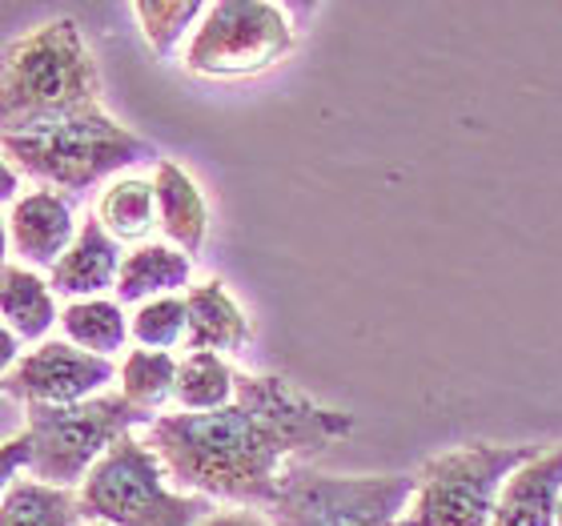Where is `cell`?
Wrapping results in <instances>:
<instances>
[{"instance_id":"obj_1","label":"cell","mask_w":562,"mask_h":526,"mask_svg":"<svg viewBox=\"0 0 562 526\" xmlns=\"http://www.w3.org/2000/svg\"><path fill=\"white\" fill-rule=\"evenodd\" d=\"M353 430V414L317 406L281 374H241L234 406L213 414H161L145 443L186 494L237 506H273L281 462L317 455Z\"/></svg>"},{"instance_id":"obj_2","label":"cell","mask_w":562,"mask_h":526,"mask_svg":"<svg viewBox=\"0 0 562 526\" xmlns=\"http://www.w3.org/2000/svg\"><path fill=\"white\" fill-rule=\"evenodd\" d=\"M101 109V69L81 24L60 16L4 48L0 121L4 133H21L48 121Z\"/></svg>"},{"instance_id":"obj_3","label":"cell","mask_w":562,"mask_h":526,"mask_svg":"<svg viewBox=\"0 0 562 526\" xmlns=\"http://www.w3.org/2000/svg\"><path fill=\"white\" fill-rule=\"evenodd\" d=\"M24 430L9 434L0 446V470L4 486L16 482L21 470H29L36 482L72 491L85 486L89 470L113 450V446L133 434V426H153L149 414H140L130 398L97 394L77 406H21Z\"/></svg>"},{"instance_id":"obj_4","label":"cell","mask_w":562,"mask_h":526,"mask_svg":"<svg viewBox=\"0 0 562 526\" xmlns=\"http://www.w3.org/2000/svg\"><path fill=\"white\" fill-rule=\"evenodd\" d=\"M153 157L157 149L149 141L117 125L105 109L4 133V161H12L24 177L41 181L45 189H65V193H85L117 177L121 169L153 161Z\"/></svg>"},{"instance_id":"obj_5","label":"cell","mask_w":562,"mask_h":526,"mask_svg":"<svg viewBox=\"0 0 562 526\" xmlns=\"http://www.w3.org/2000/svg\"><path fill=\"white\" fill-rule=\"evenodd\" d=\"M539 455L527 443H470L426 458L414 470V499L398 526H491L506 479Z\"/></svg>"},{"instance_id":"obj_6","label":"cell","mask_w":562,"mask_h":526,"mask_svg":"<svg viewBox=\"0 0 562 526\" xmlns=\"http://www.w3.org/2000/svg\"><path fill=\"white\" fill-rule=\"evenodd\" d=\"M77 494L93 526H201L213 515V499L173 491L161 458L133 434L89 470Z\"/></svg>"},{"instance_id":"obj_7","label":"cell","mask_w":562,"mask_h":526,"mask_svg":"<svg viewBox=\"0 0 562 526\" xmlns=\"http://www.w3.org/2000/svg\"><path fill=\"white\" fill-rule=\"evenodd\" d=\"M414 499V474H326L285 470L273 526H398Z\"/></svg>"},{"instance_id":"obj_8","label":"cell","mask_w":562,"mask_h":526,"mask_svg":"<svg viewBox=\"0 0 562 526\" xmlns=\"http://www.w3.org/2000/svg\"><path fill=\"white\" fill-rule=\"evenodd\" d=\"M293 53L290 16L270 0H217L205 9L193 41L186 45V65L193 77L237 81L258 77Z\"/></svg>"},{"instance_id":"obj_9","label":"cell","mask_w":562,"mask_h":526,"mask_svg":"<svg viewBox=\"0 0 562 526\" xmlns=\"http://www.w3.org/2000/svg\"><path fill=\"white\" fill-rule=\"evenodd\" d=\"M117 378L113 358H97L65 338H48L4 370V398L21 406H77Z\"/></svg>"},{"instance_id":"obj_10","label":"cell","mask_w":562,"mask_h":526,"mask_svg":"<svg viewBox=\"0 0 562 526\" xmlns=\"http://www.w3.org/2000/svg\"><path fill=\"white\" fill-rule=\"evenodd\" d=\"M4 230H9V249L16 254L12 261L53 273V266L69 254L81 234V222L72 217V205L57 189H33L16 205H9Z\"/></svg>"},{"instance_id":"obj_11","label":"cell","mask_w":562,"mask_h":526,"mask_svg":"<svg viewBox=\"0 0 562 526\" xmlns=\"http://www.w3.org/2000/svg\"><path fill=\"white\" fill-rule=\"evenodd\" d=\"M121 242L109 234L101 217H89L81 222V234L72 242V249L53 266L48 273V286L57 298H69V302H89V298H101L105 290H117L121 278Z\"/></svg>"},{"instance_id":"obj_12","label":"cell","mask_w":562,"mask_h":526,"mask_svg":"<svg viewBox=\"0 0 562 526\" xmlns=\"http://www.w3.org/2000/svg\"><path fill=\"white\" fill-rule=\"evenodd\" d=\"M562 506V446L542 450L506 479L491 526H559Z\"/></svg>"},{"instance_id":"obj_13","label":"cell","mask_w":562,"mask_h":526,"mask_svg":"<svg viewBox=\"0 0 562 526\" xmlns=\"http://www.w3.org/2000/svg\"><path fill=\"white\" fill-rule=\"evenodd\" d=\"M153 189H157V222H161L165 242L189 258H198L205 234H210V205L201 198L198 181L177 161L161 157L157 174H153Z\"/></svg>"},{"instance_id":"obj_14","label":"cell","mask_w":562,"mask_h":526,"mask_svg":"<svg viewBox=\"0 0 562 526\" xmlns=\"http://www.w3.org/2000/svg\"><path fill=\"white\" fill-rule=\"evenodd\" d=\"M186 305H189L186 346L193 354L246 350L249 338H254V326H249V317L241 314V305L229 298L225 281L210 278V281H201V286H189Z\"/></svg>"},{"instance_id":"obj_15","label":"cell","mask_w":562,"mask_h":526,"mask_svg":"<svg viewBox=\"0 0 562 526\" xmlns=\"http://www.w3.org/2000/svg\"><path fill=\"white\" fill-rule=\"evenodd\" d=\"M193 278V258L181 254L169 242H145V246L125 254L117 278V302L121 305H145L153 298H173L177 290H186Z\"/></svg>"},{"instance_id":"obj_16","label":"cell","mask_w":562,"mask_h":526,"mask_svg":"<svg viewBox=\"0 0 562 526\" xmlns=\"http://www.w3.org/2000/svg\"><path fill=\"white\" fill-rule=\"evenodd\" d=\"M0 314H4V329H12L21 342H36V346L60 322L53 286L36 269L12 258L4 261V273H0Z\"/></svg>"},{"instance_id":"obj_17","label":"cell","mask_w":562,"mask_h":526,"mask_svg":"<svg viewBox=\"0 0 562 526\" xmlns=\"http://www.w3.org/2000/svg\"><path fill=\"white\" fill-rule=\"evenodd\" d=\"M60 329L72 346L97 358H113L133 338V317H125V305L117 298H89V302H69L60 310Z\"/></svg>"},{"instance_id":"obj_18","label":"cell","mask_w":562,"mask_h":526,"mask_svg":"<svg viewBox=\"0 0 562 526\" xmlns=\"http://www.w3.org/2000/svg\"><path fill=\"white\" fill-rule=\"evenodd\" d=\"M0 526H93V523L85 515L81 494L29 479L4 486Z\"/></svg>"},{"instance_id":"obj_19","label":"cell","mask_w":562,"mask_h":526,"mask_svg":"<svg viewBox=\"0 0 562 526\" xmlns=\"http://www.w3.org/2000/svg\"><path fill=\"white\" fill-rule=\"evenodd\" d=\"M97 217L117 242L145 246L153 225H161L157 222V189L145 177H117V181H109V189L97 201Z\"/></svg>"},{"instance_id":"obj_20","label":"cell","mask_w":562,"mask_h":526,"mask_svg":"<svg viewBox=\"0 0 562 526\" xmlns=\"http://www.w3.org/2000/svg\"><path fill=\"white\" fill-rule=\"evenodd\" d=\"M237 370L225 362V354H189L177 370V394L173 402L189 414H213V410L234 406L237 398Z\"/></svg>"},{"instance_id":"obj_21","label":"cell","mask_w":562,"mask_h":526,"mask_svg":"<svg viewBox=\"0 0 562 526\" xmlns=\"http://www.w3.org/2000/svg\"><path fill=\"white\" fill-rule=\"evenodd\" d=\"M177 370L181 362L169 350H130V358L121 362V394L157 422L161 406L177 394Z\"/></svg>"},{"instance_id":"obj_22","label":"cell","mask_w":562,"mask_h":526,"mask_svg":"<svg viewBox=\"0 0 562 526\" xmlns=\"http://www.w3.org/2000/svg\"><path fill=\"white\" fill-rule=\"evenodd\" d=\"M205 9L210 4H201V0H137L133 16L140 21V33H145L153 53L161 60H173L181 36L189 29H198Z\"/></svg>"},{"instance_id":"obj_23","label":"cell","mask_w":562,"mask_h":526,"mask_svg":"<svg viewBox=\"0 0 562 526\" xmlns=\"http://www.w3.org/2000/svg\"><path fill=\"white\" fill-rule=\"evenodd\" d=\"M189 305L181 293L173 298H153V302L133 310V342L140 350H169L177 342H186Z\"/></svg>"},{"instance_id":"obj_24","label":"cell","mask_w":562,"mask_h":526,"mask_svg":"<svg viewBox=\"0 0 562 526\" xmlns=\"http://www.w3.org/2000/svg\"><path fill=\"white\" fill-rule=\"evenodd\" d=\"M201 526H273L270 518H261L258 511H249V506H241V511H213L210 518Z\"/></svg>"},{"instance_id":"obj_25","label":"cell","mask_w":562,"mask_h":526,"mask_svg":"<svg viewBox=\"0 0 562 526\" xmlns=\"http://www.w3.org/2000/svg\"><path fill=\"white\" fill-rule=\"evenodd\" d=\"M21 346H24V342L16 338L12 329H4V334H0V362H4V370H12V366H16L24 358Z\"/></svg>"},{"instance_id":"obj_26","label":"cell","mask_w":562,"mask_h":526,"mask_svg":"<svg viewBox=\"0 0 562 526\" xmlns=\"http://www.w3.org/2000/svg\"><path fill=\"white\" fill-rule=\"evenodd\" d=\"M16 174H21V169H16L12 161H4V189H0V198L9 201V205H16V201H21V198H16V186H21V177H16Z\"/></svg>"},{"instance_id":"obj_27","label":"cell","mask_w":562,"mask_h":526,"mask_svg":"<svg viewBox=\"0 0 562 526\" xmlns=\"http://www.w3.org/2000/svg\"><path fill=\"white\" fill-rule=\"evenodd\" d=\"M559 526H562V506H559Z\"/></svg>"},{"instance_id":"obj_28","label":"cell","mask_w":562,"mask_h":526,"mask_svg":"<svg viewBox=\"0 0 562 526\" xmlns=\"http://www.w3.org/2000/svg\"><path fill=\"white\" fill-rule=\"evenodd\" d=\"M97 526H101V523H97Z\"/></svg>"}]
</instances>
